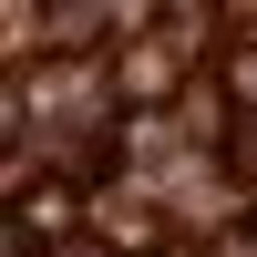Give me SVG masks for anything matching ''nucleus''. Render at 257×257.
Segmentation results:
<instances>
[{"instance_id":"nucleus-1","label":"nucleus","mask_w":257,"mask_h":257,"mask_svg":"<svg viewBox=\"0 0 257 257\" xmlns=\"http://www.w3.org/2000/svg\"><path fill=\"white\" fill-rule=\"evenodd\" d=\"M11 226L31 247H62V237H82V216H93V206H82V185H62V175H41V165H11Z\"/></svg>"},{"instance_id":"nucleus-2","label":"nucleus","mask_w":257,"mask_h":257,"mask_svg":"<svg viewBox=\"0 0 257 257\" xmlns=\"http://www.w3.org/2000/svg\"><path fill=\"white\" fill-rule=\"evenodd\" d=\"M123 103H155V93H175V41H134V52H123V82H113Z\"/></svg>"}]
</instances>
